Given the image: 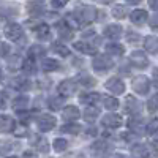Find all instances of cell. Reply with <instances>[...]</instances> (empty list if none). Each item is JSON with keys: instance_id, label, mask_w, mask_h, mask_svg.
<instances>
[{"instance_id": "1", "label": "cell", "mask_w": 158, "mask_h": 158, "mask_svg": "<svg viewBox=\"0 0 158 158\" xmlns=\"http://www.w3.org/2000/svg\"><path fill=\"white\" fill-rule=\"evenodd\" d=\"M73 13L77 18L79 24H89V22H94L97 19V8L90 6V5H82L81 8H77Z\"/></svg>"}, {"instance_id": "2", "label": "cell", "mask_w": 158, "mask_h": 158, "mask_svg": "<svg viewBox=\"0 0 158 158\" xmlns=\"http://www.w3.org/2000/svg\"><path fill=\"white\" fill-rule=\"evenodd\" d=\"M112 67H114V62L111 60V57L104 56V54L97 56L94 60H92V68H94L95 71H100V73L108 71V70H111Z\"/></svg>"}, {"instance_id": "3", "label": "cell", "mask_w": 158, "mask_h": 158, "mask_svg": "<svg viewBox=\"0 0 158 158\" xmlns=\"http://www.w3.org/2000/svg\"><path fill=\"white\" fill-rule=\"evenodd\" d=\"M133 90L139 95H146L147 92L150 90V81L146 77V76H136L133 79Z\"/></svg>"}, {"instance_id": "4", "label": "cell", "mask_w": 158, "mask_h": 158, "mask_svg": "<svg viewBox=\"0 0 158 158\" xmlns=\"http://www.w3.org/2000/svg\"><path fill=\"white\" fill-rule=\"evenodd\" d=\"M24 35V30L19 24L16 22H10L6 27H5V36L8 40H11V41H18V40H21V36Z\"/></svg>"}, {"instance_id": "5", "label": "cell", "mask_w": 158, "mask_h": 158, "mask_svg": "<svg viewBox=\"0 0 158 158\" xmlns=\"http://www.w3.org/2000/svg\"><path fill=\"white\" fill-rule=\"evenodd\" d=\"M54 127H56V117H54V115L43 114L41 117L38 118V128H40V131H43V133H46V131H51Z\"/></svg>"}, {"instance_id": "6", "label": "cell", "mask_w": 158, "mask_h": 158, "mask_svg": "<svg viewBox=\"0 0 158 158\" xmlns=\"http://www.w3.org/2000/svg\"><path fill=\"white\" fill-rule=\"evenodd\" d=\"M104 85H106V89H108L109 92H112L114 95H120V94H123V92H125V84H123L122 79H118V77H111V79H108Z\"/></svg>"}, {"instance_id": "7", "label": "cell", "mask_w": 158, "mask_h": 158, "mask_svg": "<svg viewBox=\"0 0 158 158\" xmlns=\"http://www.w3.org/2000/svg\"><path fill=\"white\" fill-rule=\"evenodd\" d=\"M57 90H59V94L62 97H71L76 92V84H74V81H71V79H67V81H62L59 84Z\"/></svg>"}, {"instance_id": "8", "label": "cell", "mask_w": 158, "mask_h": 158, "mask_svg": "<svg viewBox=\"0 0 158 158\" xmlns=\"http://www.w3.org/2000/svg\"><path fill=\"white\" fill-rule=\"evenodd\" d=\"M101 123L108 128H118L122 125V117L118 114H106L103 118H101Z\"/></svg>"}, {"instance_id": "9", "label": "cell", "mask_w": 158, "mask_h": 158, "mask_svg": "<svg viewBox=\"0 0 158 158\" xmlns=\"http://www.w3.org/2000/svg\"><path fill=\"white\" fill-rule=\"evenodd\" d=\"M130 60H131V63L135 65V67H138V68H146L147 65H149V60H147V56L144 54L142 51H135L133 54H131V57H130Z\"/></svg>"}, {"instance_id": "10", "label": "cell", "mask_w": 158, "mask_h": 158, "mask_svg": "<svg viewBox=\"0 0 158 158\" xmlns=\"http://www.w3.org/2000/svg\"><path fill=\"white\" fill-rule=\"evenodd\" d=\"M27 11L32 16H41V15H44L46 6H44L43 2H40V0H32V2L27 3Z\"/></svg>"}, {"instance_id": "11", "label": "cell", "mask_w": 158, "mask_h": 158, "mask_svg": "<svg viewBox=\"0 0 158 158\" xmlns=\"http://www.w3.org/2000/svg\"><path fill=\"white\" fill-rule=\"evenodd\" d=\"M56 29H57V33H59V36L62 38V40H71L73 38V33H71V27L65 22V21H59L57 24H56Z\"/></svg>"}, {"instance_id": "12", "label": "cell", "mask_w": 158, "mask_h": 158, "mask_svg": "<svg viewBox=\"0 0 158 158\" xmlns=\"http://www.w3.org/2000/svg\"><path fill=\"white\" fill-rule=\"evenodd\" d=\"M16 130V122L13 120L10 115H2L0 117V131L2 133H11Z\"/></svg>"}, {"instance_id": "13", "label": "cell", "mask_w": 158, "mask_h": 158, "mask_svg": "<svg viewBox=\"0 0 158 158\" xmlns=\"http://www.w3.org/2000/svg\"><path fill=\"white\" fill-rule=\"evenodd\" d=\"M73 48L79 52H82V54H87V56H92L97 52V48L92 44V43H87V41H76L73 44Z\"/></svg>"}, {"instance_id": "14", "label": "cell", "mask_w": 158, "mask_h": 158, "mask_svg": "<svg viewBox=\"0 0 158 158\" xmlns=\"http://www.w3.org/2000/svg\"><path fill=\"white\" fill-rule=\"evenodd\" d=\"M141 101L136 100L135 97H128L127 98V103H125V111L128 114H138L141 111Z\"/></svg>"}, {"instance_id": "15", "label": "cell", "mask_w": 158, "mask_h": 158, "mask_svg": "<svg viewBox=\"0 0 158 158\" xmlns=\"http://www.w3.org/2000/svg\"><path fill=\"white\" fill-rule=\"evenodd\" d=\"M11 84H13L11 87H15L16 90H21V92H25V90H29V89L32 87L30 81H29L25 76H18L16 79H13Z\"/></svg>"}, {"instance_id": "16", "label": "cell", "mask_w": 158, "mask_h": 158, "mask_svg": "<svg viewBox=\"0 0 158 158\" xmlns=\"http://www.w3.org/2000/svg\"><path fill=\"white\" fill-rule=\"evenodd\" d=\"M104 36H108L111 40H118L122 36V27L118 24H112V25H108L104 29Z\"/></svg>"}, {"instance_id": "17", "label": "cell", "mask_w": 158, "mask_h": 158, "mask_svg": "<svg viewBox=\"0 0 158 158\" xmlns=\"http://www.w3.org/2000/svg\"><path fill=\"white\" fill-rule=\"evenodd\" d=\"M29 104H30L29 97H18V98L13 100V109L18 111V112H22L29 108Z\"/></svg>"}, {"instance_id": "18", "label": "cell", "mask_w": 158, "mask_h": 158, "mask_svg": "<svg viewBox=\"0 0 158 158\" xmlns=\"http://www.w3.org/2000/svg\"><path fill=\"white\" fill-rule=\"evenodd\" d=\"M130 18H131V22L133 24H138V25H141V24H144L147 21V11L146 10H135L133 13L130 15Z\"/></svg>"}, {"instance_id": "19", "label": "cell", "mask_w": 158, "mask_h": 158, "mask_svg": "<svg viewBox=\"0 0 158 158\" xmlns=\"http://www.w3.org/2000/svg\"><path fill=\"white\" fill-rule=\"evenodd\" d=\"M33 32H35V35H36V38H40V40H49V25L48 24H41L40 22L36 27H33Z\"/></svg>"}, {"instance_id": "20", "label": "cell", "mask_w": 158, "mask_h": 158, "mask_svg": "<svg viewBox=\"0 0 158 158\" xmlns=\"http://www.w3.org/2000/svg\"><path fill=\"white\" fill-rule=\"evenodd\" d=\"M142 123H144V122H142L141 117H131L130 120H128V128H130L131 131H135V133L141 135L142 131H144V125H142Z\"/></svg>"}, {"instance_id": "21", "label": "cell", "mask_w": 158, "mask_h": 158, "mask_svg": "<svg viewBox=\"0 0 158 158\" xmlns=\"http://www.w3.org/2000/svg\"><path fill=\"white\" fill-rule=\"evenodd\" d=\"M62 115H63V118L65 120H76V118H79V109L76 108V106H67V108H63V111H62Z\"/></svg>"}, {"instance_id": "22", "label": "cell", "mask_w": 158, "mask_h": 158, "mask_svg": "<svg viewBox=\"0 0 158 158\" xmlns=\"http://www.w3.org/2000/svg\"><path fill=\"white\" fill-rule=\"evenodd\" d=\"M60 68V63L54 59H43L41 60V70L44 73H49V71H56Z\"/></svg>"}, {"instance_id": "23", "label": "cell", "mask_w": 158, "mask_h": 158, "mask_svg": "<svg viewBox=\"0 0 158 158\" xmlns=\"http://www.w3.org/2000/svg\"><path fill=\"white\" fill-rule=\"evenodd\" d=\"M131 153H133L135 156H149V155H156L153 152L149 150L147 146H144V144H135L133 149H131Z\"/></svg>"}, {"instance_id": "24", "label": "cell", "mask_w": 158, "mask_h": 158, "mask_svg": "<svg viewBox=\"0 0 158 158\" xmlns=\"http://www.w3.org/2000/svg\"><path fill=\"white\" fill-rule=\"evenodd\" d=\"M22 70L25 74H35L36 73V63H35V59L33 57H27L24 62H22Z\"/></svg>"}, {"instance_id": "25", "label": "cell", "mask_w": 158, "mask_h": 158, "mask_svg": "<svg viewBox=\"0 0 158 158\" xmlns=\"http://www.w3.org/2000/svg\"><path fill=\"white\" fill-rule=\"evenodd\" d=\"M144 46H146V49L150 52V54H156V52H158V38L147 36L146 41H144Z\"/></svg>"}, {"instance_id": "26", "label": "cell", "mask_w": 158, "mask_h": 158, "mask_svg": "<svg viewBox=\"0 0 158 158\" xmlns=\"http://www.w3.org/2000/svg\"><path fill=\"white\" fill-rule=\"evenodd\" d=\"M98 114H100V111H98L97 108H87V109L84 111L82 117H84V120H85V122H89V123H94V122L97 120Z\"/></svg>"}, {"instance_id": "27", "label": "cell", "mask_w": 158, "mask_h": 158, "mask_svg": "<svg viewBox=\"0 0 158 158\" xmlns=\"http://www.w3.org/2000/svg\"><path fill=\"white\" fill-rule=\"evenodd\" d=\"M32 142H33V146L40 150V152H43V153H48L49 152V146H48V141L44 139V138H41V136H38V138H35V139H32Z\"/></svg>"}, {"instance_id": "28", "label": "cell", "mask_w": 158, "mask_h": 158, "mask_svg": "<svg viewBox=\"0 0 158 158\" xmlns=\"http://www.w3.org/2000/svg\"><path fill=\"white\" fill-rule=\"evenodd\" d=\"M98 100H100V95L95 94V92H94V94H92V92H90V94H82L81 97H79V101L85 103V104H95Z\"/></svg>"}, {"instance_id": "29", "label": "cell", "mask_w": 158, "mask_h": 158, "mask_svg": "<svg viewBox=\"0 0 158 158\" xmlns=\"http://www.w3.org/2000/svg\"><path fill=\"white\" fill-rule=\"evenodd\" d=\"M52 51L57 52V54H60L62 57H67V56H70V51H68V48L65 46L63 43H60V41H54V43H52Z\"/></svg>"}, {"instance_id": "30", "label": "cell", "mask_w": 158, "mask_h": 158, "mask_svg": "<svg viewBox=\"0 0 158 158\" xmlns=\"http://www.w3.org/2000/svg\"><path fill=\"white\" fill-rule=\"evenodd\" d=\"M101 101L104 104V108H108V109H117V106H118V100L114 97H109V95H104L101 98Z\"/></svg>"}, {"instance_id": "31", "label": "cell", "mask_w": 158, "mask_h": 158, "mask_svg": "<svg viewBox=\"0 0 158 158\" xmlns=\"http://www.w3.org/2000/svg\"><path fill=\"white\" fill-rule=\"evenodd\" d=\"M127 15H128V10H127V6H123V5H117V6H114V10H112V16H114L115 19H123Z\"/></svg>"}, {"instance_id": "32", "label": "cell", "mask_w": 158, "mask_h": 158, "mask_svg": "<svg viewBox=\"0 0 158 158\" xmlns=\"http://www.w3.org/2000/svg\"><path fill=\"white\" fill-rule=\"evenodd\" d=\"M92 150H94V152H100V153H104V152L109 150V144L104 142V141H97V142L92 144Z\"/></svg>"}, {"instance_id": "33", "label": "cell", "mask_w": 158, "mask_h": 158, "mask_svg": "<svg viewBox=\"0 0 158 158\" xmlns=\"http://www.w3.org/2000/svg\"><path fill=\"white\" fill-rule=\"evenodd\" d=\"M81 131V127L77 123H67L62 127V133H68V135H77Z\"/></svg>"}, {"instance_id": "34", "label": "cell", "mask_w": 158, "mask_h": 158, "mask_svg": "<svg viewBox=\"0 0 158 158\" xmlns=\"http://www.w3.org/2000/svg\"><path fill=\"white\" fill-rule=\"evenodd\" d=\"M46 54V49L43 48V46H38V44H33L30 49H29V56L30 57H41V56H44Z\"/></svg>"}, {"instance_id": "35", "label": "cell", "mask_w": 158, "mask_h": 158, "mask_svg": "<svg viewBox=\"0 0 158 158\" xmlns=\"http://www.w3.org/2000/svg\"><path fill=\"white\" fill-rule=\"evenodd\" d=\"M106 51L109 52V54H112V56H122L123 54V46L117 44V43H111V44L106 46Z\"/></svg>"}, {"instance_id": "36", "label": "cell", "mask_w": 158, "mask_h": 158, "mask_svg": "<svg viewBox=\"0 0 158 158\" xmlns=\"http://www.w3.org/2000/svg\"><path fill=\"white\" fill-rule=\"evenodd\" d=\"M67 147H68L67 139L57 138V139L54 141V150H56V152H63V150H67Z\"/></svg>"}, {"instance_id": "37", "label": "cell", "mask_w": 158, "mask_h": 158, "mask_svg": "<svg viewBox=\"0 0 158 158\" xmlns=\"http://www.w3.org/2000/svg\"><path fill=\"white\" fill-rule=\"evenodd\" d=\"M65 22H67L71 29H79V21H77V18L74 16V13H70V15H67V18H65Z\"/></svg>"}, {"instance_id": "38", "label": "cell", "mask_w": 158, "mask_h": 158, "mask_svg": "<svg viewBox=\"0 0 158 158\" xmlns=\"http://www.w3.org/2000/svg\"><path fill=\"white\" fill-rule=\"evenodd\" d=\"M147 108H149V111H150V112L158 111V94H156V95H153L152 98H149V101H147Z\"/></svg>"}, {"instance_id": "39", "label": "cell", "mask_w": 158, "mask_h": 158, "mask_svg": "<svg viewBox=\"0 0 158 158\" xmlns=\"http://www.w3.org/2000/svg\"><path fill=\"white\" fill-rule=\"evenodd\" d=\"M79 82L84 84L85 87H90V85H94V84H95V79H94V77H90V76H87V74H82L81 77H79Z\"/></svg>"}, {"instance_id": "40", "label": "cell", "mask_w": 158, "mask_h": 158, "mask_svg": "<svg viewBox=\"0 0 158 158\" xmlns=\"http://www.w3.org/2000/svg\"><path fill=\"white\" fill-rule=\"evenodd\" d=\"M60 106H62V98H49V108L51 109H54V111H57V109H60Z\"/></svg>"}, {"instance_id": "41", "label": "cell", "mask_w": 158, "mask_h": 158, "mask_svg": "<svg viewBox=\"0 0 158 158\" xmlns=\"http://www.w3.org/2000/svg\"><path fill=\"white\" fill-rule=\"evenodd\" d=\"M11 144L6 142V141H0V155H6L10 150H11Z\"/></svg>"}, {"instance_id": "42", "label": "cell", "mask_w": 158, "mask_h": 158, "mask_svg": "<svg viewBox=\"0 0 158 158\" xmlns=\"http://www.w3.org/2000/svg\"><path fill=\"white\" fill-rule=\"evenodd\" d=\"M155 131H158V118H153V120H150V123L147 125V133L153 135Z\"/></svg>"}, {"instance_id": "43", "label": "cell", "mask_w": 158, "mask_h": 158, "mask_svg": "<svg viewBox=\"0 0 158 158\" xmlns=\"http://www.w3.org/2000/svg\"><path fill=\"white\" fill-rule=\"evenodd\" d=\"M149 24H150L152 29H158V11L149 18Z\"/></svg>"}, {"instance_id": "44", "label": "cell", "mask_w": 158, "mask_h": 158, "mask_svg": "<svg viewBox=\"0 0 158 158\" xmlns=\"http://www.w3.org/2000/svg\"><path fill=\"white\" fill-rule=\"evenodd\" d=\"M8 67H10L11 70H15V68H18V67H19V57H18V56H15V57H11V59L8 60Z\"/></svg>"}, {"instance_id": "45", "label": "cell", "mask_w": 158, "mask_h": 158, "mask_svg": "<svg viewBox=\"0 0 158 158\" xmlns=\"http://www.w3.org/2000/svg\"><path fill=\"white\" fill-rule=\"evenodd\" d=\"M8 52H10V46L3 41H0V57H5L8 56Z\"/></svg>"}, {"instance_id": "46", "label": "cell", "mask_w": 158, "mask_h": 158, "mask_svg": "<svg viewBox=\"0 0 158 158\" xmlns=\"http://www.w3.org/2000/svg\"><path fill=\"white\" fill-rule=\"evenodd\" d=\"M67 2H68V0H52L51 3H52V6H54V8L59 10V8H63L65 5H67Z\"/></svg>"}, {"instance_id": "47", "label": "cell", "mask_w": 158, "mask_h": 158, "mask_svg": "<svg viewBox=\"0 0 158 158\" xmlns=\"http://www.w3.org/2000/svg\"><path fill=\"white\" fill-rule=\"evenodd\" d=\"M6 95L3 94V92H0V109H3L5 106H6Z\"/></svg>"}, {"instance_id": "48", "label": "cell", "mask_w": 158, "mask_h": 158, "mask_svg": "<svg viewBox=\"0 0 158 158\" xmlns=\"http://www.w3.org/2000/svg\"><path fill=\"white\" fill-rule=\"evenodd\" d=\"M138 40H139L138 33H135V32H128V41H138Z\"/></svg>"}, {"instance_id": "49", "label": "cell", "mask_w": 158, "mask_h": 158, "mask_svg": "<svg viewBox=\"0 0 158 158\" xmlns=\"http://www.w3.org/2000/svg\"><path fill=\"white\" fill-rule=\"evenodd\" d=\"M149 6L155 11H158V0H149Z\"/></svg>"}, {"instance_id": "50", "label": "cell", "mask_w": 158, "mask_h": 158, "mask_svg": "<svg viewBox=\"0 0 158 158\" xmlns=\"http://www.w3.org/2000/svg\"><path fill=\"white\" fill-rule=\"evenodd\" d=\"M84 38H85V40L95 38V32H94V30H92V32H85V33H84Z\"/></svg>"}, {"instance_id": "51", "label": "cell", "mask_w": 158, "mask_h": 158, "mask_svg": "<svg viewBox=\"0 0 158 158\" xmlns=\"http://www.w3.org/2000/svg\"><path fill=\"white\" fill-rule=\"evenodd\" d=\"M87 135H89V136H94V135H97V128H94V127L89 128V130H87Z\"/></svg>"}, {"instance_id": "52", "label": "cell", "mask_w": 158, "mask_h": 158, "mask_svg": "<svg viewBox=\"0 0 158 158\" xmlns=\"http://www.w3.org/2000/svg\"><path fill=\"white\" fill-rule=\"evenodd\" d=\"M153 79H155V84H156V87H158V68L153 70Z\"/></svg>"}, {"instance_id": "53", "label": "cell", "mask_w": 158, "mask_h": 158, "mask_svg": "<svg viewBox=\"0 0 158 158\" xmlns=\"http://www.w3.org/2000/svg\"><path fill=\"white\" fill-rule=\"evenodd\" d=\"M155 136H153V142L156 144V146H158V131H155V133H153Z\"/></svg>"}, {"instance_id": "54", "label": "cell", "mask_w": 158, "mask_h": 158, "mask_svg": "<svg viewBox=\"0 0 158 158\" xmlns=\"http://www.w3.org/2000/svg\"><path fill=\"white\" fill-rule=\"evenodd\" d=\"M127 2L130 3V5H136V3H139L141 0H127Z\"/></svg>"}, {"instance_id": "55", "label": "cell", "mask_w": 158, "mask_h": 158, "mask_svg": "<svg viewBox=\"0 0 158 158\" xmlns=\"http://www.w3.org/2000/svg\"><path fill=\"white\" fill-rule=\"evenodd\" d=\"M24 156H35V153H33V152H25Z\"/></svg>"}, {"instance_id": "56", "label": "cell", "mask_w": 158, "mask_h": 158, "mask_svg": "<svg viewBox=\"0 0 158 158\" xmlns=\"http://www.w3.org/2000/svg\"><path fill=\"white\" fill-rule=\"evenodd\" d=\"M101 3H109V2H112V0H100Z\"/></svg>"}, {"instance_id": "57", "label": "cell", "mask_w": 158, "mask_h": 158, "mask_svg": "<svg viewBox=\"0 0 158 158\" xmlns=\"http://www.w3.org/2000/svg\"><path fill=\"white\" fill-rule=\"evenodd\" d=\"M0 79H2V70H0Z\"/></svg>"}]
</instances>
